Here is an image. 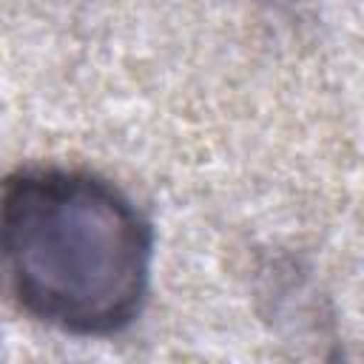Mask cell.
Here are the masks:
<instances>
[{
  "label": "cell",
  "instance_id": "1",
  "mask_svg": "<svg viewBox=\"0 0 364 364\" xmlns=\"http://www.w3.org/2000/svg\"><path fill=\"white\" fill-rule=\"evenodd\" d=\"M3 256L20 307L71 336L122 333L142 313L154 230L108 179L23 168L3 188Z\"/></svg>",
  "mask_w": 364,
  "mask_h": 364
}]
</instances>
